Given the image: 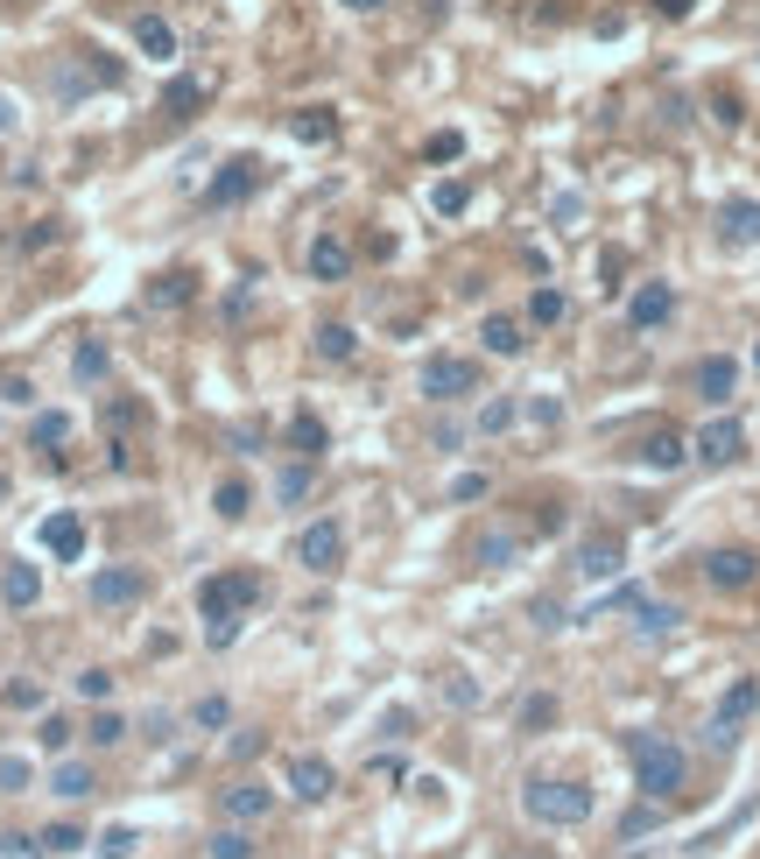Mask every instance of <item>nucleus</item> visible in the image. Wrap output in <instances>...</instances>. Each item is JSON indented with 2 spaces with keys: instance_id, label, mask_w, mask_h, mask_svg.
I'll return each mask as SVG.
<instances>
[{
  "instance_id": "9b49d317",
  "label": "nucleus",
  "mask_w": 760,
  "mask_h": 859,
  "mask_svg": "<svg viewBox=\"0 0 760 859\" xmlns=\"http://www.w3.org/2000/svg\"><path fill=\"white\" fill-rule=\"evenodd\" d=\"M338 557H346V528L338 522H310L303 536H296V564L303 571H332Z\"/></svg>"
},
{
  "instance_id": "9d476101",
  "label": "nucleus",
  "mask_w": 760,
  "mask_h": 859,
  "mask_svg": "<svg viewBox=\"0 0 760 859\" xmlns=\"http://www.w3.org/2000/svg\"><path fill=\"white\" fill-rule=\"evenodd\" d=\"M690 388H697V402L725 409V402H733V388H739V360H725V352H705V360L690 366Z\"/></svg>"
},
{
  "instance_id": "20e7f679",
  "label": "nucleus",
  "mask_w": 760,
  "mask_h": 859,
  "mask_svg": "<svg viewBox=\"0 0 760 859\" xmlns=\"http://www.w3.org/2000/svg\"><path fill=\"white\" fill-rule=\"evenodd\" d=\"M760 712V676H733L725 684V698H719V712H711V725H705V739H711V754H725L739 739V725H747Z\"/></svg>"
},
{
  "instance_id": "680f3d73",
  "label": "nucleus",
  "mask_w": 760,
  "mask_h": 859,
  "mask_svg": "<svg viewBox=\"0 0 760 859\" xmlns=\"http://www.w3.org/2000/svg\"><path fill=\"white\" fill-rule=\"evenodd\" d=\"M8 127H14V113H8V99H0V135H8Z\"/></svg>"
},
{
  "instance_id": "6ab92c4d",
  "label": "nucleus",
  "mask_w": 760,
  "mask_h": 859,
  "mask_svg": "<svg viewBox=\"0 0 760 859\" xmlns=\"http://www.w3.org/2000/svg\"><path fill=\"white\" fill-rule=\"evenodd\" d=\"M479 346L494 352V360H521V352H528V332H521L514 318H500V310H494V318L479 324Z\"/></svg>"
},
{
  "instance_id": "412c9836",
  "label": "nucleus",
  "mask_w": 760,
  "mask_h": 859,
  "mask_svg": "<svg viewBox=\"0 0 760 859\" xmlns=\"http://www.w3.org/2000/svg\"><path fill=\"white\" fill-rule=\"evenodd\" d=\"M719 233H725V240H760V204L753 198H725L719 204Z\"/></svg>"
},
{
  "instance_id": "cd10ccee",
  "label": "nucleus",
  "mask_w": 760,
  "mask_h": 859,
  "mask_svg": "<svg viewBox=\"0 0 760 859\" xmlns=\"http://www.w3.org/2000/svg\"><path fill=\"white\" fill-rule=\"evenodd\" d=\"M28 444H36V451H64V444H71V416H64V409H42V416L28 423Z\"/></svg>"
},
{
  "instance_id": "f704fd0d",
  "label": "nucleus",
  "mask_w": 760,
  "mask_h": 859,
  "mask_svg": "<svg viewBox=\"0 0 760 859\" xmlns=\"http://www.w3.org/2000/svg\"><path fill=\"white\" fill-rule=\"evenodd\" d=\"M212 859H253V832H247V824H226V832H212Z\"/></svg>"
},
{
  "instance_id": "864d4df0",
  "label": "nucleus",
  "mask_w": 760,
  "mask_h": 859,
  "mask_svg": "<svg viewBox=\"0 0 760 859\" xmlns=\"http://www.w3.org/2000/svg\"><path fill=\"white\" fill-rule=\"evenodd\" d=\"M0 402H36V388L22 374H0Z\"/></svg>"
},
{
  "instance_id": "7c9ffc66",
  "label": "nucleus",
  "mask_w": 760,
  "mask_h": 859,
  "mask_svg": "<svg viewBox=\"0 0 760 859\" xmlns=\"http://www.w3.org/2000/svg\"><path fill=\"white\" fill-rule=\"evenodd\" d=\"M212 508H219V522H247V508H253V486H247V480H219Z\"/></svg>"
},
{
  "instance_id": "4d7b16f0",
  "label": "nucleus",
  "mask_w": 760,
  "mask_h": 859,
  "mask_svg": "<svg viewBox=\"0 0 760 859\" xmlns=\"http://www.w3.org/2000/svg\"><path fill=\"white\" fill-rule=\"evenodd\" d=\"M535 627H563V606L557 599H535Z\"/></svg>"
},
{
  "instance_id": "5fc2aeb1",
  "label": "nucleus",
  "mask_w": 760,
  "mask_h": 859,
  "mask_svg": "<svg viewBox=\"0 0 760 859\" xmlns=\"http://www.w3.org/2000/svg\"><path fill=\"white\" fill-rule=\"evenodd\" d=\"M528 416H535V423H557V416H563V402H557V395H535Z\"/></svg>"
},
{
  "instance_id": "473e14b6",
  "label": "nucleus",
  "mask_w": 760,
  "mask_h": 859,
  "mask_svg": "<svg viewBox=\"0 0 760 859\" xmlns=\"http://www.w3.org/2000/svg\"><path fill=\"white\" fill-rule=\"evenodd\" d=\"M289 135L296 141H338V121L324 107H303V113H289Z\"/></svg>"
},
{
  "instance_id": "c9c22d12",
  "label": "nucleus",
  "mask_w": 760,
  "mask_h": 859,
  "mask_svg": "<svg viewBox=\"0 0 760 859\" xmlns=\"http://www.w3.org/2000/svg\"><path fill=\"white\" fill-rule=\"evenodd\" d=\"M543 725H557V698L535 690V698H521V733H543Z\"/></svg>"
},
{
  "instance_id": "052dcab7",
  "label": "nucleus",
  "mask_w": 760,
  "mask_h": 859,
  "mask_svg": "<svg viewBox=\"0 0 760 859\" xmlns=\"http://www.w3.org/2000/svg\"><path fill=\"white\" fill-rule=\"evenodd\" d=\"M346 8H352V14H374V8H387V0H346Z\"/></svg>"
},
{
  "instance_id": "8fccbe9b",
  "label": "nucleus",
  "mask_w": 760,
  "mask_h": 859,
  "mask_svg": "<svg viewBox=\"0 0 760 859\" xmlns=\"http://www.w3.org/2000/svg\"><path fill=\"white\" fill-rule=\"evenodd\" d=\"M204 642H212V648H233V642H240V620H204Z\"/></svg>"
},
{
  "instance_id": "f3484780",
  "label": "nucleus",
  "mask_w": 760,
  "mask_h": 859,
  "mask_svg": "<svg viewBox=\"0 0 760 859\" xmlns=\"http://www.w3.org/2000/svg\"><path fill=\"white\" fill-rule=\"evenodd\" d=\"M310 275H317V283H346L352 275V247L338 240V233H317V240H310Z\"/></svg>"
},
{
  "instance_id": "2f4dec72",
  "label": "nucleus",
  "mask_w": 760,
  "mask_h": 859,
  "mask_svg": "<svg viewBox=\"0 0 760 859\" xmlns=\"http://www.w3.org/2000/svg\"><path fill=\"white\" fill-rule=\"evenodd\" d=\"M514 550H521V536H514V528H494V536H479V543H472V557H479L486 571L514 564Z\"/></svg>"
},
{
  "instance_id": "bb28decb",
  "label": "nucleus",
  "mask_w": 760,
  "mask_h": 859,
  "mask_svg": "<svg viewBox=\"0 0 760 859\" xmlns=\"http://www.w3.org/2000/svg\"><path fill=\"white\" fill-rule=\"evenodd\" d=\"M275 494L289 500V508H296V500H310V494H317V465H310V458H296V465H282V472H275Z\"/></svg>"
},
{
  "instance_id": "aec40b11",
  "label": "nucleus",
  "mask_w": 760,
  "mask_h": 859,
  "mask_svg": "<svg viewBox=\"0 0 760 859\" xmlns=\"http://www.w3.org/2000/svg\"><path fill=\"white\" fill-rule=\"evenodd\" d=\"M190 296H198V275H190V269H170V275H155V283H148V310H184Z\"/></svg>"
},
{
  "instance_id": "13d9d810",
  "label": "nucleus",
  "mask_w": 760,
  "mask_h": 859,
  "mask_svg": "<svg viewBox=\"0 0 760 859\" xmlns=\"http://www.w3.org/2000/svg\"><path fill=\"white\" fill-rule=\"evenodd\" d=\"M640 832H655V810H634V818L620 824V838H640Z\"/></svg>"
},
{
  "instance_id": "4be33fe9",
  "label": "nucleus",
  "mask_w": 760,
  "mask_h": 859,
  "mask_svg": "<svg viewBox=\"0 0 760 859\" xmlns=\"http://www.w3.org/2000/svg\"><path fill=\"white\" fill-rule=\"evenodd\" d=\"M676 627H683V606H662V599L634 606V634L640 642H662V634H676Z\"/></svg>"
},
{
  "instance_id": "6e6d98bb",
  "label": "nucleus",
  "mask_w": 760,
  "mask_h": 859,
  "mask_svg": "<svg viewBox=\"0 0 760 859\" xmlns=\"http://www.w3.org/2000/svg\"><path fill=\"white\" fill-rule=\"evenodd\" d=\"M486 494V480H479V472H465V480H451V500H479Z\"/></svg>"
},
{
  "instance_id": "f257e3e1",
  "label": "nucleus",
  "mask_w": 760,
  "mask_h": 859,
  "mask_svg": "<svg viewBox=\"0 0 760 859\" xmlns=\"http://www.w3.org/2000/svg\"><path fill=\"white\" fill-rule=\"evenodd\" d=\"M627 761H634V789L648 804H669L683 789V775H690V761H683V747L669 733H627Z\"/></svg>"
},
{
  "instance_id": "39448f33",
  "label": "nucleus",
  "mask_w": 760,
  "mask_h": 859,
  "mask_svg": "<svg viewBox=\"0 0 760 859\" xmlns=\"http://www.w3.org/2000/svg\"><path fill=\"white\" fill-rule=\"evenodd\" d=\"M267 184V170H261V155H233L226 170L212 176V184H204V204H212V212H233V204H247L253 190Z\"/></svg>"
},
{
  "instance_id": "4c0bfd02",
  "label": "nucleus",
  "mask_w": 760,
  "mask_h": 859,
  "mask_svg": "<svg viewBox=\"0 0 760 859\" xmlns=\"http://www.w3.org/2000/svg\"><path fill=\"white\" fill-rule=\"evenodd\" d=\"M85 739H92V747H121V739H127V719L121 712H99L92 725H85Z\"/></svg>"
},
{
  "instance_id": "09e8293b",
  "label": "nucleus",
  "mask_w": 760,
  "mask_h": 859,
  "mask_svg": "<svg viewBox=\"0 0 760 859\" xmlns=\"http://www.w3.org/2000/svg\"><path fill=\"white\" fill-rule=\"evenodd\" d=\"M444 698H451V705H479V684H472L465 670H451V684H444Z\"/></svg>"
},
{
  "instance_id": "0e129e2a",
  "label": "nucleus",
  "mask_w": 760,
  "mask_h": 859,
  "mask_svg": "<svg viewBox=\"0 0 760 859\" xmlns=\"http://www.w3.org/2000/svg\"><path fill=\"white\" fill-rule=\"evenodd\" d=\"M514 859H528V852H514Z\"/></svg>"
},
{
  "instance_id": "79ce46f5",
  "label": "nucleus",
  "mask_w": 760,
  "mask_h": 859,
  "mask_svg": "<svg viewBox=\"0 0 760 859\" xmlns=\"http://www.w3.org/2000/svg\"><path fill=\"white\" fill-rule=\"evenodd\" d=\"M78 846H85L78 824H42V852H78Z\"/></svg>"
},
{
  "instance_id": "72a5a7b5",
  "label": "nucleus",
  "mask_w": 760,
  "mask_h": 859,
  "mask_svg": "<svg viewBox=\"0 0 760 859\" xmlns=\"http://www.w3.org/2000/svg\"><path fill=\"white\" fill-rule=\"evenodd\" d=\"M107 366H113V352L99 346V338H85V346L71 352V374H78V381H107Z\"/></svg>"
},
{
  "instance_id": "a19ab883",
  "label": "nucleus",
  "mask_w": 760,
  "mask_h": 859,
  "mask_svg": "<svg viewBox=\"0 0 760 859\" xmlns=\"http://www.w3.org/2000/svg\"><path fill=\"white\" fill-rule=\"evenodd\" d=\"M0 859H50V852H42V838H28V832H0Z\"/></svg>"
},
{
  "instance_id": "dca6fc26",
  "label": "nucleus",
  "mask_w": 760,
  "mask_h": 859,
  "mask_svg": "<svg viewBox=\"0 0 760 859\" xmlns=\"http://www.w3.org/2000/svg\"><path fill=\"white\" fill-rule=\"evenodd\" d=\"M42 550H50L57 564H78L85 557V522L78 514H50V522H42Z\"/></svg>"
},
{
  "instance_id": "423d86ee",
  "label": "nucleus",
  "mask_w": 760,
  "mask_h": 859,
  "mask_svg": "<svg viewBox=\"0 0 760 859\" xmlns=\"http://www.w3.org/2000/svg\"><path fill=\"white\" fill-rule=\"evenodd\" d=\"M423 395L429 402H465V395H479V366L458 360V352H437V360H423Z\"/></svg>"
},
{
  "instance_id": "1a4fd4ad",
  "label": "nucleus",
  "mask_w": 760,
  "mask_h": 859,
  "mask_svg": "<svg viewBox=\"0 0 760 859\" xmlns=\"http://www.w3.org/2000/svg\"><path fill=\"white\" fill-rule=\"evenodd\" d=\"M141 592H148V577L134 564H107L92 585H85V599H92L99 613H121V606H141Z\"/></svg>"
},
{
  "instance_id": "7ed1b4c3",
  "label": "nucleus",
  "mask_w": 760,
  "mask_h": 859,
  "mask_svg": "<svg viewBox=\"0 0 760 859\" xmlns=\"http://www.w3.org/2000/svg\"><path fill=\"white\" fill-rule=\"evenodd\" d=\"M261 599H267V577L261 571H219V577H204V585H198V613L204 620H240Z\"/></svg>"
},
{
  "instance_id": "58836bf2",
  "label": "nucleus",
  "mask_w": 760,
  "mask_h": 859,
  "mask_svg": "<svg viewBox=\"0 0 760 859\" xmlns=\"http://www.w3.org/2000/svg\"><path fill=\"white\" fill-rule=\"evenodd\" d=\"M514 416H521V409L507 402V395H494V402L479 409V430H486V437H500V430H514Z\"/></svg>"
},
{
  "instance_id": "f8f14e48",
  "label": "nucleus",
  "mask_w": 760,
  "mask_h": 859,
  "mask_svg": "<svg viewBox=\"0 0 760 859\" xmlns=\"http://www.w3.org/2000/svg\"><path fill=\"white\" fill-rule=\"evenodd\" d=\"M332 789H338V768L324 761V754H296L289 761V796L296 804H324Z\"/></svg>"
},
{
  "instance_id": "b1692460",
  "label": "nucleus",
  "mask_w": 760,
  "mask_h": 859,
  "mask_svg": "<svg viewBox=\"0 0 760 859\" xmlns=\"http://www.w3.org/2000/svg\"><path fill=\"white\" fill-rule=\"evenodd\" d=\"M324 444H332V437H324V416H310V409H296V416H289V451L317 465V458H324Z\"/></svg>"
},
{
  "instance_id": "c756f323",
  "label": "nucleus",
  "mask_w": 760,
  "mask_h": 859,
  "mask_svg": "<svg viewBox=\"0 0 760 859\" xmlns=\"http://www.w3.org/2000/svg\"><path fill=\"white\" fill-rule=\"evenodd\" d=\"M352 352H360V338H352V324H317V360L346 366Z\"/></svg>"
},
{
  "instance_id": "49530a36",
  "label": "nucleus",
  "mask_w": 760,
  "mask_h": 859,
  "mask_svg": "<svg viewBox=\"0 0 760 859\" xmlns=\"http://www.w3.org/2000/svg\"><path fill=\"white\" fill-rule=\"evenodd\" d=\"M36 739H42V754H64V747H71V725H64V719H42Z\"/></svg>"
},
{
  "instance_id": "5701e85b",
  "label": "nucleus",
  "mask_w": 760,
  "mask_h": 859,
  "mask_svg": "<svg viewBox=\"0 0 760 859\" xmlns=\"http://www.w3.org/2000/svg\"><path fill=\"white\" fill-rule=\"evenodd\" d=\"M204 78H170V92H162V113H170V121H198L204 113Z\"/></svg>"
},
{
  "instance_id": "603ef678",
  "label": "nucleus",
  "mask_w": 760,
  "mask_h": 859,
  "mask_svg": "<svg viewBox=\"0 0 760 859\" xmlns=\"http://www.w3.org/2000/svg\"><path fill=\"white\" fill-rule=\"evenodd\" d=\"M458 155H465V135H437L429 141V162H458Z\"/></svg>"
},
{
  "instance_id": "f03ea898",
  "label": "nucleus",
  "mask_w": 760,
  "mask_h": 859,
  "mask_svg": "<svg viewBox=\"0 0 760 859\" xmlns=\"http://www.w3.org/2000/svg\"><path fill=\"white\" fill-rule=\"evenodd\" d=\"M521 810H528L535 824L571 832V824L591 818V789H585V782H549V775H535V782H521Z\"/></svg>"
},
{
  "instance_id": "e2e57ef3",
  "label": "nucleus",
  "mask_w": 760,
  "mask_h": 859,
  "mask_svg": "<svg viewBox=\"0 0 760 859\" xmlns=\"http://www.w3.org/2000/svg\"><path fill=\"white\" fill-rule=\"evenodd\" d=\"M753 374H760V346H753Z\"/></svg>"
},
{
  "instance_id": "a18cd8bd",
  "label": "nucleus",
  "mask_w": 760,
  "mask_h": 859,
  "mask_svg": "<svg viewBox=\"0 0 760 859\" xmlns=\"http://www.w3.org/2000/svg\"><path fill=\"white\" fill-rule=\"evenodd\" d=\"M78 698L107 705V698H113V676H107V670H85V676H78Z\"/></svg>"
},
{
  "instance_id": "37998d69",
  "label": "nucleus",
  "mask_w": 760,
  "mask_h": 859,
  "mask_svg": "<svg viewBox=\"0 0 760 859\" xmlns=\"http://www.w3.org/2000/svg\"><path fill=\"white\" fill-rule=\"evenodd\" d=\"M134 846H141V838H134V832H127V824H113V832H107V838H99V852H92V859H127Z\"/></svg>"
},
{
  "instance_id": "a211bd4d",
  "label": "nucleus",
  "mask_w": 760,
  "mask_h": 859,
  "mask_svg": "<svg viewBox=\"0 0 760 859\" xmlns=\"http://www.w3.org/2000/svg\"><path fill=\"white\" fill-rule=\"evenodd\" d=\"M683 458H690V437H676V430H648L640 437V465L648 472H676Z\"/></svg>"
},
{
  "instance_id": "a878e982",
  "label": "nucleus",
  "mask_w": 760,
  "mask_h": 859,
  "mask_svg": "<svg viewBox=\"0 0 760 859\" xmlns=\"http://www.w3.org/2000/svg\"><path fill=\"white\" fill-rule=\"evenodd\" d=\"M0 599H8V606H36L42 599V571L36 564H8V571H0Z\"/></svg>"
},
{
  "instance_id": "ea45409f",
  "label": "nucleus",
  "mask_w": 760,
  "mask_h": 859,
  "mask_svg": "<svg viewBox=\"0 0 760 859\" xmlns=\"http://www.w3.org/2000/svg\"><path fill=\"white\" fill-rule=\"evenodd\" d=\"M528 318H535V324H557V318H563V289H549V283H543V289L528 296Z\"/></svg>"
},
{
  "instance_id": "6e6552de",
  "label": "nucleus",
  "mask_w": 760,
  "mask_h": 859,
  "mask_svg": "<svg viewBox=\"0 0 760 859\" xmlns=\"http://www.w3.org/2000/svg\"><path fill=\"white\" fill-rule=\"evenodd\" d=\"M760 577V557L739 550V543H719V550H705V585L711 592H747Z\"/></svg>"
},
{
  "instance_id": "4468645a",
  "label": "nucleus",
  "mask_w": 760,
  "mask_h": 859,
  "mask_svg": "<svg viewBox=\"0 0 760 859\" xmlns=\"http://www.w3.org/2000/svg\"><path fill=\"white\" fill-rule=\"evenodd\" d=\"M219 810H226V824H261L275 810V789L267 782H233V789H219Z\"/></svg>"
},
{
  "instance_id": "e433bc0d",
  "label": "nucleus",
  "mask_w": 760,
  "mask_h": 859,
  "mask_svg": "<svg viewBox=\"0 0 760 859\" xmlns=\"http://www.w3.org/2000/svg\"><path fill=\"white\" fill-rule=\"evenodd\" d=\"M226 719H233V705L219 698V690H212V698H198V705H190V725H198V733H219Z\"/></svg>"
},
{
  "instance_id": "de8ad7c7",
  "label": "nucleus",
  "mask_w": 760,
  "mask_h": 859,
  "mask_svg": "<svg viewBox=\"0 0 760 859\" xmlns=\"http://www.w3.org/2000/svg\"><path fill=\"white\" fill-rule=\"evenodd\" d=\"M465 204H472V190H465V184H437V212H444V219H458Z\"/></svg>"
},
{
  "instance_id": "393cba45",
  "label": "nucleus",
  "mask_w": 760,
  "mask_h": 859,
  "mask_svg": "<svg viewBox=\"0 0 760 859\" xmlns=\"http://www.w3.org/2000/svg\"><path fill=\"white\" fill-rule=\"evenodd\" d=\"M134 42H141L155 64H170V57H176V28L162 22V14H134Z\"/></svg>"
},
{
  "instance_id": "2eb2a0df",
  "label": "nucleus",
  "mask_w": 760,
  "mask_h": 859,
  "mask_svg": "<svg viewBox=\"0 0 760 859\" xmlns=\"http://www.w3.org/2000/svg\"><path fill=\"white\" fill-rule=\"evenodd\" d=\"M627 571V543L620 536H585L577 543V577H620Z\"/></svg>"
},
{
  "instance_id": "c85d7f7f",
  "label": "nucleus",
  "mask_w": 760,
  "mask_h": 859,
  "mask_svg": "<svg viewBox=\"0 0 760 859\" xmlns=\"http://www.w3.org/2000/svg\"><path fill=\"white\" fill-rule=\"evenodd\" d=\"M92 789H99V775H92L85 761H64V768L50 775V796H64V804H78V796H92Z\"/></svg>"
},
{
  "instance_id": "ddd939ff",
  "label": "nucleus",
  "mask_w": 760,
  "mask_h": 859,
  "mask_svg": "<svg viewBox=\"0 0 760 859\" xmlns=\"http://www.w3.org/2000/svg\"><path fill=\"white\" fill-rule=\"evenodd\" d=\"M669 318H676V289H669V283H640L627 296V324H634V332H662Z\"/></svg>"
},
{
  "instance_id": "c03bdc74",
  "label": "nucleus",
  "mask_w": 760,
  "mask_h": 859,
  "mask_svg": "<svg viewBox=\"0 0 760 859\" xmlns=\"http://www.w3.org/2000/svg\"><path fill=\"white\" fill-rule=\"evenodd\" d=\"M0 698H8L14 712H36V705H42V684H28V676H22V684H8Z\"/></svg>"
},
{
  "instance_id": "bf43d9fd",
  "label": "nucleus",
  "mask_w": 760,
  "mask_h": 859,
  "mask_svg": "<svg viewBox=\"0 0 760 859\" xmlns=\"http://www.w3.org/2000/svg\"><path fill=\"white\" fill-rule=\"evenodd\" d=\"M655 14H669V22H683V14H690V0H655Z\"/></svg>"
},
{
  "instance_id": "3c124183",
  "label": "nucleus",
  "mask_w": 760,
  "mask_h": 859,
  "mask_svg": "<svg viewBox=\"0 0 760 859\" xmlns=\"http://www.w3.org/2000/svg\"><path fill=\"white\" fill-rule=\"evenodd\" d=\"M0 789H28V761H14V754H0Z\"/></svg>"
},
{
  "instance_id": "0eeeda50",
  "label": "nucleus",
  "mask_w": 760,
  "mask_h": 859,
  "mask_svg": "<svg viewBox=\"0 0 760 859\" xmlns=\"http://www.w3.org/2000/svg\"><path fill=\"white\" fill-rule=\"evenodd\" d=\"M690 458L697 465H733V458H747V430H739V416H711L690 437Z\"/></svg>"
}]
</instances>
